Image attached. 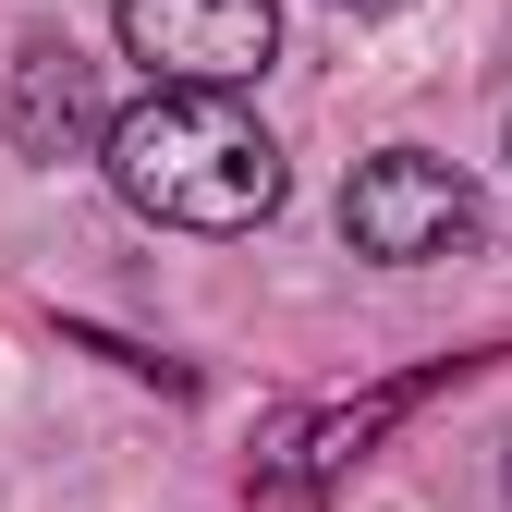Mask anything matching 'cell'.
I'll use <instances>...</instances> for the list:
<instances>
[{"instance_id":"obj_4","label":"cell","mask_w":512,"mask_h":512,"mask_svg":"<svg viewBox=\"0 0 512 512\" xmlns=\"http://www.w3.org/2000/svg\"><path fill=\"white\" fill-rule=\"evenodd\" d=\"M415 403H427V378L354 391V403H330V415H281V427H269V452H256V488H244V512H330V488L366 464V439L391 427V415H415Z\"/></svg>"},{"instance_id":"obj_6","label":"cell","mask_w":512,"mask_h":512,"mask_svg":"<svg viewBox=\"0 0 512 512\" xmlns=\"http://www.w3.org/2000/svg\"><path fill=\"white\" fill-rule=\"evenodd\" d=\"M330 13H354V25H378V13H403V0H330Z\"/></svg>"},{"instance_id":"obj_5","label":"cell","mask_w":512,"mask_h":512,"mask_svg":"<svg viewBox=\"0 0 512 512\" xmlns=\"http://www.w3.org/2000/svg\"><path fill=\"white\" fill-rule=\"evenodd\" d=\"M0 135L13 159H74L86 135H110V98H98V61L74 37H37L13 61V86H0Z\"/></svg>"},{"instance_id":"obj_1","label":"cell","mask_w":512,"mask_h":512,"mask_svg":"<svg viewBox=\"0 0 512 512\" xmlns=\"http://www.w3.org/2000/svg\"><path fill=\"white\" fill-rule=\"evenodd\" d=\"M110 183L122 208L159 232H256L281 208V147L232 86H159L135 110H110Z\"/></svg>"},{"instance_id":"obj_7","label":"cell","mask_w":512,"mask_h":512,"mask_svg":"<svg viewBox=\"0 0 512 512\" xmlns=\"http://www.w3.org/2000/svg\"><path fill=\"white\" fill-rule=\"evenodd\" d=\"M500 159H512V147H500Z\"/></svg>"},{"instance_id":"obj_3","label":"cell","mask_w":512,"mask_h":512,"mask_svg":"<svg viewBox=\"0 0 512 512\" xmlns=\"http://www.w3.org/2000/svg\"><path fill=\"white\" fill-rule=\"evenodd\" d=\"M122 49L159 86H256L281 61V0H122Z\"/></svg>"},{"instance_id":"obj_2","label":"cell","mask_w":512,"mask_h":512,"mask_svg":"<svg viewBox=\"0 0 512 512\" xmlns=\"http://www.w3.org/2000/svg\"><path fill=\"white\" fill-rule=\"evenodd\" d=\"M476 220H488L476 183L452 159H427V147H378L342 183V232H354V256H378V269H427V256L476 244Z\"/></svg>"}]
</instances>
